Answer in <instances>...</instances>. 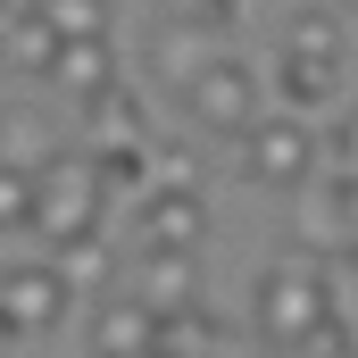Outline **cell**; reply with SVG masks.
I'll use <instances>...</instances> for the list:
<instances>
[{"label": "cell", "mask_w": 358, "mask_h": 358, "mask_svg": "<svg viewBox=\"0 0 358 358\" xmlns=\"http://www.w3.org/2000/svg\"><path fill=\"white\" fill-rule=\"evenodd\" d=\"M334 325V283L308 259H275L259 283V342L267 350H308L317 334Z\"/></svg>", "instance_id": "obj_1"}, {"label": "cell", "mask_w": 358, "mask_h": 358, "mask_svg": "<svg viewBox=\"0 0 358 358\" xmlns=\"http://www.w3.org/2000/svg\"><path fill=\"white\" fill-rule=\"evenodd\" d=\"M100 200H108L100 159H92V150H50V159H42V217H34V234H42L50 250L92 242V234H100Z\"/></svg>", "instance_id": "obj_2"}, {"label": "cell", "mask_w": 358, "mask_h": 358, "mask_svg": "<svg viewBox=\"0 0 358 358\" xmlns=\"http://www.w3.org/2000/svg\"><path fill=\"white\" fill-rule=\"evenodd\" d=\"M317 159H325V142H317V125L308 117H259V134L242 142V176L259 183V192H308L317 183Z\"/></svg>", "instance_id": "obj_3"}, {"label": "cell", "mask_w": 358, "mask_h": 358, "mask_svg": "<svg viewBox=\"0 0 358 358\" xmlns=\"http://www.w3.org/2000/svg\"><path fill=\"white\" fill-rule=\"evenodd\" d=\"M259 100H267V84H259V67H250V59H217L200 84L183 92L192 125H200V134H234V142H250V134H259Z\"/></svg>", "instance_id": "obj_4"}, {"label": "cell", "mask_w": 358, "mask_h": 358, "mask_svg": "<svg viewBox=\"0 0 358 358\" xmlns=\"http://www.w3.org/2000/svg\"><path fill=\"white\" fill-rule=\"evenodd\" d=\"M134 234H142V250H200V234H208V200H200V183H192V176L150 183L142 208H134Z\"/></svg>", "instance_id": "obj_5"}, {"label": "cell", "mask_w": 358, "mask_h": 358, "mask_svg": "<svg viewBox=\"0 0 358 358\" xmlns=\"http://www.w3.org/2000/svg\"><path fill=\"white\" fill-rule=\"evenodd\" d=\"M0 308H8V334L17 342H42L67 317V267L59 259H17L8 283H0Z\"/></svg>", "instance_id": "obj_6"}, {"label": "cell", "mask_w": 358, "mask_h": 358, "mask_svg": "<svg viewBox=\"0 0 358 358\" xmlns=\"http://www.w3.org/2000/svg\"><path fill=\"white\" fill-rule=\"evenodd\" d=\"M217 59H234L225 34H200V25H183V17H159V25H150V76H159V84L192 92Z\"/></svg>", "instance_id": "obj_7"}, {"label": "cell", "mask_w": 358, "mask_h": 358, "mask_svg": "<svg viewBox=\"0 0 358 358\" xmlns=\"http://www.w3.org/2000/svg\"><path fill=\"white\" fill-rule=\"evenodd\" d=\"M283 59H308V67L342 76V59H350V25H342V8H334V0L292 8V25H283Z\"/></svg>", "instance_id": "obj_8"}, {"label": "cell", "mask_w": 358, "mask_h": 358, "mask_svg": "<svg viewBox=\"0 0 358 358\" xmlns=\"http://www.w3.org/2000/svg\"><path fill=\"white\" fill-rule=\"evenodd\" d=\"M150 350H159V308L142 292H125L92 317V358H150Z\"/></svg>", "instance_id": "obj_9"}, {"label": "cell", "mask_w": 358, "mask_h": 358, "mask_svg": "<svg viewBox=\"0 0 358 358\" xmlns=\"http://www.w3.org/2000/svg\"><path fill=\"white\" fill-rule=\"evenodd\" d=\"M59 50H67V34H59L42 8L8 17V67H17L25 84H50V76H59Z\"/></svg>", "instance_id": "obj_10"}, {"label": "cell", "mask_w": 358, "mask_h": 358, "mask_svg": "<svg viewBox=\"0 0 358 358\" xmlns=\"http://www.w3.org/2000/svg\"><path fill=\"white\" fill-rule=\"evenodd\" d=\"M159 317H176V308H200V259L192 250H150V267H142V283H134Z\"/></svg>", "instance_id": "obj_11"}, {"label": "cell", "mask_w": 358, "mask_h": 358, "mask_svg": "<svg viewBox=\"0 0 358 358\" xmlns=\"http://www.w3.org/2000/svg\"><path fill=\"white\" fill-rule=\"evenodd\" d=\"M225 325L208 317V308H176V317H159V358H225Z\"/></svg>", "instance_id": "obj_12"}, {"label": "cell", "mask_w": 358, "mask_h": 358, "mask_svg": "<svg viewBox=\"0 0 358 358\" xmlns=\"http://www.w3.org/2000/svg\"><path fill=\"white\" fill-rule=\"evenodd\" d=\"M84 125L100 134V142H150V117H142V100H134V84H108L84 100Z\"/></svg>", "instance_id": "obj_13"}, {"label": "cell", "mask_w": 358, "mask_h": 358, "mask_svg": "<svg viewBox=\"0 0 358 358\" xmlns=\"http://www.w3.org/2000/svg\"><path fill=\"white\" fill-rule=\"evenodd\" d=\"M50 84H67L76 100L108 92V84H117V42H67V50H59V76H50Z\"/></svg>", "instance_id": "obj_14"}, {"label": "cell", "mask_w": 358, "mask_h": 358, "mask_svg": "<svg viewBox=\"0 0 358 358\" xmlns=\"http://www.w3.org/2000/svg\"><path fill=\"white\" fill-rule=\"evenodd\" d=\"M292 234H300V242H317V250H350V242H358L334 192H308V200L292 208Z\"/></svg>", "instance_id": "obj_15"}, {"label": "cell", "mask_w": 358, "mask_h": 358, "mask_svg": "<svg viewBox=\"0 0 358 358\" xmlns=\"http://www.w3.org/2000/svg\"><path fill=\"white\" fill-rule=\"evenodd\" d=\"M42 17H50L67 42H108V34H117V8H108V0H42Z\"/></svg>", "instance_id": "obj_16"}, {"label": "cell", "mask_w": 358, "mask_h": 358, "mask_svg": "<svg viewBox=\"0 0 358 358\" xmlns=\"http://www.w3.org/2000/svg\"><path fill=\"white\" fill-rule=\"evenodd\" d=\"M92 159H100V183H108V200H142V192H150V167H142V142H100V150H92Z\"/></svg>", "instance_id": "obj_17"}, {"label": "cell", "mask_w": 358, "mask_h": 358, "mask_svg": "<svg viewBox=\"0 0 358 358\" xmlns=\"http://www.w3.org/2000/svg\"><path fill=\"white\" fill-rule=\"evenodd\" d=\"M275 67H283V76H275V92L292 100V117H300V108H317V100L334 92V76H325V67H308V59H275Z\"/></svg>", "instance_id": "obj_18"}, {"label": "cell", "mask_w": 358, "mask_h": 358, "mask_svg": "<svg viewBox=\"0 0 358 358\" xmlns=\"http://www.w3.org/2000/svg\"><path fill=\"white\" fill-rule=\"evenodd\" d=\"M159 8L183 17V25H200V34H234V17H242L234 0H159Z\"/></svg>", "instance_id": "obj_19"}, {"label": "cell", "mask_w": 358, "mask_h": 358, "mask_svg": "<svg viewBox=\"0 0 358 358\" xmlns=\"http://www.w3.org/2000/svg\"><path fill=\"white\" fill-rule=\"evenodd\" d=\"M325 167H334V176H358V108L325 134Z\"/></svg>", "instance_id": "obj_20"}, {"label": "cell", "mask_w": 358, "mask_h": 358, "mask_svg": "<svg viewBox=\"0 0 358 358\" xmlns=\"http://www.w3.org/2000/svg\"><path fill=\"white\" fill-rule=\"evenodd\" d=\"M325 192L342 200V217H350V234H358V176H334V183H325Z\"/></svg>", "instance_id": "obj_21"}, {"label": "cell", "mask_w": 358, "mask_h": 358, "mask_svg": "<svg viewBox=\"0 0 358 358\" xmlns=\"http://www.w3.org/2000/svg\"><path fill=\"white\" fill-rule=\"evenodd\" d=\"M342 358H358V342H350V350H342Z\"/></svg>", "instance_id": "obj_22"}, {"label": "cell", "mask_w": 358, "mask_h": 358, "mask_svg": "<svg viewBox=\"0 0 358 358\" xmlns=\"http://www.w3.org/2000/svg\"><path fill=\"white\" fill-rule=\"evenodd\" d=\"M150 358H159V350H150Z\"/></svg>", "instance_id": "obj_23"}]
</instances>
